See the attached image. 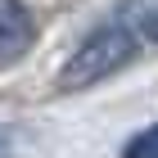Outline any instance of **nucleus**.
I'll return each instance as SVG.
<instances>
[{
  "instance_id": "1",
  "label": "nucleus",
  "mask_w": 158,
  "mask_h": 158,
  "mask_svg": "<svg viewBox=\"0 0 158 158\" xmlns=\"http://www.w3.org/2000/svg\"><path fill=\"white\" fill-rule=\"evenodd\" d=\"M135 54H140V36H135L127 23H99L95 32H86V36L77 41V50L63 59L54 86H59L63 95H73V90H90V86L109 81L113 73L131 68Z\"/></svg>"
},
{
  "instance_id": "2",
  "label": "nucleus",
  "mask_w": 158,
  "mask_h": 158,
  "mask_svg": "<svg viewBox=\"0 0 158 158\" xmlns=\"http://www.w3.org/2000/svg\"><path fill=\"white\" fill-rule=\"evenodd\" d=\"M41 27H36V14L27 0H0V68H14L23 63L36 45Z\"/></svg>"
},
{
  "instance_id": "5",
  "label": "nucleus",
  "mask_w": 158,
  "mask_h": 158,
  "mask_svg": "<svg viewBox=\"0 0 158 158\" xmlns=\"http://www.w3.org/2000/svg\"><path fill=\"white\" fill-rule=\"evenodd\" d=\"M0 158H14V131L0 127Z\"/></svg>"
},
{
  "instance_id": "4",
  "label": "nucleus",
  "mask_w": 158,
  "mask_h": 158,
  "mask_svg": "<svg viewBox=\"0 0 158 158\" xmlns=\"http://www.w3.org/2000/svg\"><path fill=\"white\" fill-rule=\"evenodd\" d=\"M140 32H145V36L158 45V9H154V14H145V27H140Z\"/></svg>"
},
{
  "instance_id": "3",
  "label": "nucleus",
  "mask_w": 158,
  "mask_h": 158,
  "mask_svg": "<svg viewBox=\"0 0 158 158\" xmlns=\"http://www.w3.org/2000/svg\"><path fill=\"white\" fill-rule=\"evenodd\" d=\"M122 158H158V122H149V127L127 135L122 140Z\"/></svg>"
}]
</instances>
